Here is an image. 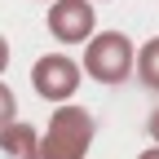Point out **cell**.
Returning a JSON list of instances; mask_svg holds the SVG:
<instances>
[{
  "instance_id": "1",
  "label": "cell",
  "mask_w": 159,
  "mask_h": 159,
  "mask_svg": "<svg viewBox=\"0 0 159 159\" xmlns=\"http://www.w3.org/2000/svg\"><path fill=\"white\" fill-rule=\"evenodd\" d=\"M93 115L84 106H57L49 128L40 133V159H84L93 146Z\"/></svg>"
},
{
  "instance_id": "2",
  "label": "cell",
  "mask_w": 159,
  "mask_h": 159,
  "mask_svg": "<svg viewBox=\"0 0 159 159\" xmlns=\"http://www.w3.org/2000/svg\"><path fill=\"white\" fill-rule=\"evenodd\" d=\"M133 57H137V49L124 31H93L89 49H84V71L97 84H124L133 75Z\"/></svg>"
},
{
  "instance_id": "3",
  "label": "cell",
  "mask_w": 159,
  "mask_h": 159,
  "mask_svg": "<svg viewBox=\"0 0 159 159\" xmlns=\"http://www.w3.org/2000/svg\"><path fill=\"white\" fill-rule=\"evenodd\" d=\"M31 89L44 97V102H71L80 89V62L66 53H44L35 57L31 66Z\"/></svg>"
},
{
  "instance_id": "4",
  "label": "cell",
  "mask_w": 159,
  "mask_h": 159,
  "mask_svg": "<svg viewBox=\"0 0 159 159\" xmlns=\"http://www.w3.org/2000/svg\"><path fill=\"white\" fill-rule=\"evenodd\" d=\"M93 27H97V13H93L89 0H53L49 5V31L62 44H84V40H93Z\"/></svg>"
},
{
  "instance_id": "5",
  "label": "cell",
  "mask_w": 159,
  "mask_h": 159,
  "mask_svg": "<svg viewBox=\"0 0 159 159\" xmlns=\"http://www.w3.org/2000/svg\"><path fill=\"white\" fill-rule=\"evenodd\" d=\"M0 150H5V159H40V133L22 119H13L0 128Z\"/></svg>"
},
{
  "instance_id": "6",
  "label": "cell",
  "mask_w": 159,
  "mask_h": 159,
  "mask_svg": "<svg viewBox=\"0 0 159 159\" xmlns=\"http://www.w3.org/2000/svg\"><path fill=\"white\" fill-rule=\"evenodd\" d=\"M133 71H137V80L150 89V93H159V35H150L142 49H137V57H133Z\"/></svg>"
},
{
  "instance_id": "7",
  "label": "cell",
  "mask_w": 159,
  "mask_h": 159,
  "mask_svg": "<svg viewBox=\"0 0 159 159\" xmlns=\"http://www.w3.org/2000/svg\"><path fill=\"white\" fill-rule=\"evenodd\" d=\"M13 111H18L13 89H5V84H0V128H5V124H13Z\"/></svg>"
},
{
  "instance_id": "8",
  "label": "cell",
  "mask_w": 159,
  "mask_h": 159,
  "mask_svg": "<svg viewBox=\"0 0 159 159\" xmlns=\"http://www.w3.org/2000/svg\"><path fill=\"white\" fill-rule=\"evenodd\" d=\"M146 133L155 137V142H159V111H150V119H146Z\"/></svg>"
},
{
  "instance_id": "9",
  "label": "cell",
  "mask_w": 159,
  "mask_h": 159,
  "mask_svg": "<svg viewBox=\"0 0 159 159\" xmlns=\"http://www.w3.org/2000/svg\"><path fill=\"white\" fill-rule=\"evenodd\" d=\"M5 66H9V40L0 35V75H5Z\"/></svg>"
},
{
  "instance_id": "10",
  "label": "cell",
  "mask_w": 159,
  "mask_h": 159,
  "mask_svg": "<svg viewBox=\"0 0 159 159\" xmlns=\"http://www.w3.org/2000/svg\"><path fill=\"white\" fill-rule=\"evenodd\" d=\"M137 159H159V146H150V150H142Z\"/></svg>"
},
{
  "instance_id": "11",
  "label": "cell",
  "mask_w": 159,
  "mask_h": 159,
  "mask_svg": "<svg viewBox=\"0 0 159 159\" xmlns=\"http://www.w3.org/2000/svg\"><path fill=\"white\" fill-rule=\"evenodd\" d=\"M49 5H53V0H49Z\"/></svg>"
}]
</instances>
